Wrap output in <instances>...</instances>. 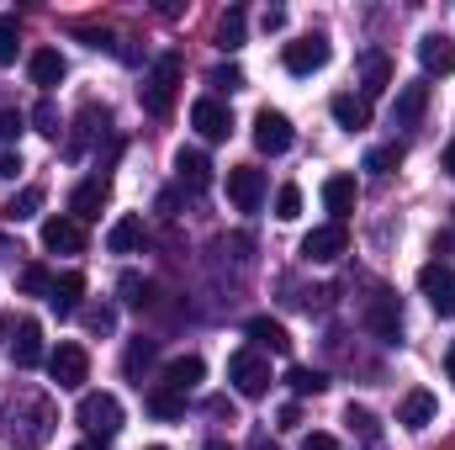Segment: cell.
Instances as JSON below:
<instances>
[{
  "instance_id": "6da1fadb",
  "label": "cell",
  "mask_w": 455,
  "mask_h": 450,
  "mask_svg": "<svg viewBox=\"0 0 455 450\" xmlns=\"http://www.w3.org/2000/svg\"><path fill=\"white\" fill-rule=\"evenodd\" d=\"M175 91H180V59H175V53H159L154 69H148L143 85H138V101H143V112L148 117H170Z\"/></svg>"
},
{
  "instance_id": "7a4b0ae2",
  "label": "cell",
  "mask_w": 455,
  "mask_h": 450,
  "mask_svg": "<svg viewBox=\"0 0 455 450\" xmlns=\"http://www.w3.org/2000/svg\"><path fill=\"white\" fill-rule=\"evenodd\" d=\"M228 382L238 398H265L270 392V360L249 344V350H233L228 355Z\"/></svg>"
},
{
  "instance_id": "3957f363",
  "label": "cell",
  "mask_w": 455,
  "mask_h": 450,
  "mask_svg": "<svg viewBox=\"0 0 455 450\" xmlns=\"http://www.w3.org/2000/svg\"><path fill=\"white\" fill-rule=\"evenodd\" d=\"M75 419H80V430H85V435L112 440L116 430H122V403H116L112 392H85V398H80V408H75Z\"/></svg>"
},
{
  "instance_id": "277c9868",
  "label": "cell",
  "mask_w": 455,
  "mask_h": 450,
  "mask_svg": "<svg viewBox=\"0 0 455 450\" xmlns=\"http://www.w3.org/2000/svg\"><path fill=\"white\" fill-rule=\"evenodd\" d=\"M419 292H424V302L440 313V318H455V270L451 265H424L419 270Z\"/></svg>"
},
{
  "instance_id": "5b68a950",
  "label": "cell",
  "mask_w": 455,
  "mask_h": 450,
  "mask_svg": "<svg viewBox=\"0 0 455 450\" xmlns=\"http://www.w3.org/2000/svg\"><path fill=\"white\" fill-rule=\"evenodd\" d=\"M48 376H53L64 392H80L85 376H91V355H85L80 344H59V350L48 355Z\"/></svg>"
},
{
  "instance_id": "8992f818",
  "label": "cell",
  "mask_w": 455,
  "mask_h": 450,
  "mask_svg": "<svg viewBox=\"0 0 455 450\" xmlns=\"http://www.w3.org/2000/svg\"><path fill=\"white\" fill-rule=\"evenodd\" d=\"M228 202H233L238 213H259V202H265V170L233 165V170H228Z\"/></svg>"
},
{
  "instance_id": "52a82bcc",
  "label": "cell",
  "mask_w": 455,
  "mask_h": 450,
  "mask_svg": "<svg viewBox=\"0 0 455 450\" xmlns=\"http://www.w3.org/2000/svg\"><path fill=\"white\" fill-rule=\"evenodd\" d=\"M365 329L376 339H387V344H397V334H403V308H397L392 292H376V297L365 302Z\"/></svg>"
},
{
  "instance_id": "ba28073f",
  "label": "cell",
  "mask_w": 455,
  "mask_h": 450,
  "mask_svg": "<svg viewBox=\"0 0 455 450\" xmlns=\"http://www.w3.org/2000/svg\"><path fill=\"white\" fill-rule=\"evenodd\" d=\"M281 64H286V75H318L323 64H329V37H302V43H286V53H281Z\"/></svg>"
},
{
  "instance_id": "9c48e42d",
  "label": "cell",
  "mask_w": 455,
  "mask_h": 450,
  "mask_svg": "<svg viewBox=\"0 0 455 450\" xmlns=\"http://www.w3.org/2000/svg\"><path fill=\"white\" fill-rule=\"evenodd\" d=\"M344 249H349V233H344V223H323V228H313V233L302 238V260H313V265L339 260Z\"/></svg>"
},
{
  "instance_id": "30bf717a",
  "label": "cell",
  "mask_w": 455,
  "mask_h": 450,
  "mask_svg": "<svg viewBox=\"0 0 455 450\" xmlns=\"http://www.w3.org/2000/svg\"><path fill=\"white\" fill-rule=\"evenodd\" d=\"M291 138H297V133H291L286 112H270V107H265V112L254 117V143H259V154H286Z\"/></svg>"
},
{
  "instance_id": "8fae6325",
  "label": "cell",
  "mask_w": 455,
  "mask_h": 450,
  "mask_svg": "<svg viewBox=\"0 0 455 450\" xmlns=\"http://www.w3.org/2000/svg\"><path fill=\"white\" fill-rule=\"evenodd\" d=\"M191 127H196L202 138H212V143H218V138H228V133H233V112H228L218 96H202V101L191 107Z\"/></svg>"
},
{
  "instance_id": "7c38bea8",
  "label": "cell",
  "mask_w": 455,
  "mask_h": 450,
  "mask_svg": "<svg viewBox=\"0 0 455 450\" xmlns=\"http://www.w3.org/2000/svg\"><path fill=\"white\" fill-rule=\"evenodd\" d=\"M80 302H85V276H80V270H64V276H53L48 308H53L59 318H75V313H80Z\"/></svg>"
},
{
  "instance_id": "4fadbf2b",
  "label": "cell",
  "mask_w": 455,
  "mask_h": 450,
  "mask_svg": "<svg viewBox=\"0 0 455 450\" xmlns=\"http://www.w3.org/2000/svg\"><path fill=\"white\" fill-rule=\"evenodd\" d=\"M435 414H440V403H435V392H424V387H413V392L397 403V424H403V430H429Z\"/></svg>"
},
{
  "instance_id": "5bb4252c",
  "label": "cell",
  "mask_w": 455,
  "mask_h": 450,
  "mask_svg": "<svg viewBox=\"0 0 455 450\" xmlns=\"http://www.w3.org/2000/svg\"><path fill=\"white\" fill-rule=\"evenodd\" d=\"M424 112H429V85L413 80V85H403L397 101H392V127H419V117Z\"/></svg>"
},
{
  "instance_id": "9a60e30c",
  "label": "cell",
  "mask_w": 455,
  "mask_h": 450,
  "mask_svg": "<svg viewBox=\"0 0 455 450\" xmlns=\"http://www.w3.org/2000/svg\"><path fill=\"white\" fill-rule=\"evenodd\" d=\"M43 249H53V254H80V249H85V228L75 223V218H48V223H43Z\"/></svg>"
},
{
  "instance_id": "2e32d148",
  "label": "cell",
  "mask_w": 455,
  "mask_h": 450,
  "mask_svg": "<svg viewBox=\"0 0 455 450\" xmlns=\"http://www.w3.org/2000/svg\"><path fill=\"white\" fill-rule=\"evenodd\" d=\"M355 202H360L355 175H329V181H323V207L334 213V223H344V218L355 213Z\"/></svg>"
},
{
  "instance_id": "e0dca14e",
  "label": "cell",
  "mask_w": 455,
  "mask_h": 450,
  "mask_svg": "<svg viewBox=\"0 0 455 450\" xmlns=\"http://www.w3.org/2000/svg\"><path fill=\"white\" fill-rule=\"evenodd\" d=\"M27 75H32V85H43V91H48V85H59V80L69 75V64H64V53H59V48H37V53L27 59Z\"/></svg>"
},
{
  "instance_id": "ac0fdd59",
  "label": "cell",
  "mask_w": 455,
  "mask_h": 450,
  "mask_svg": "<svg viewBox=\"0 0 455 450\" xmlns=\"http://www.w3.org/2000/svg\"><path fill=\"white\" fill-rule=\"evenodd\" d=\"M175 175H180V186H191V191H207V186H212V165H207L202 149H180V154H175Z\"/></svg>"
},
{
  "instance_id": "d6986e66",
  "label": "cell",
  "mask_w": 455,
  "mask_h": 450,
  "mask_svg": "<svg viewBox=\"0 0 455 450\" xmlns=\"http://www.w3.org/2000/svg\"><path fill=\"white\" fill-rule=\"evenodd\" d=\"M243 334L254 339V350L291 355V334H286V324H275V318H249V329H243Z\"/></svg>"
},
{
  "instance_id": "ffe728a7",
  "label": "cell",
  "mask_w": 455,
  "mask_h": 450,
  "mask_svg": "<svg viewBox=\"0 0 455 450\" xmlns=\"http://www.w3.org/2000/svg\"><path fill=\"white\" fill-rule=\"evenodd\" d=\"M11 360L21 366V371H32L37 360H43V329L27 318V324H16V339H11Z\"/></svg>"
},
{
  "instance_id": "44dd1931",
  "label": "cell",
  "mask_w": 455,
  "mask_h": 450,
  "mask_svg": "<svg viewBox=\"0 0 455 450\" xmlns=\"http://www.w3.org/2000/svg\"><path fill=\"white\" fill-rule=\"evenodd\" d=\"M329 112H334V122H339L344 133L371 127V101H365V96H349V91H344V96H334V101H329Z\"/></svg>"
},
{
  "instance_id": "7402d4cb",
  "label": "cell",
  "mask_w": 455,
  "mask_h": 450,
  "mask_svg": "<svg viewBox=\"0 0 455 450\" xmlns=\"http://www.w3.org/2000/svg\"><path fill=\"white\" fill-rule=\"evenodd\" d=\"M360 80H365V101H371V96H381V91L392 85V59H387V53H376V48H371V53H360Z\"/></svg>"
},
{
  "instance_id": "603a6c76",
  "label": "cell",
  "mask_w": 455,
  "mask_h": 450,
  "mask_svg": "<svg viewBox=\"0 0 455 450\" xmlns=\"http://www.w3.org/2000/svg\"><path fill=\"white\" fill-rule=\"evenodd\" d=\"M101 207H107V181H85V186H75V197H69V213H75V223H85V218H101Z\"/></svg>"
},
{
  "instance_id": "cb8c5ba5",
  "label": "cell",
  "mask_w": 455,
  "mask_h": 450,
  "mask_svg": "<svg viewBox=\"0 0 455 450\" xmlns=\"http://www.w3.org/2000/svg\"><path fill=\"white\" fill-rule=\"evenodd\" d=\"M202 376H207L202 355H180V360H170V366H164V387H175L180 398H186V392H191V387H196Z\"/></svg>"
},
{
  "instance_id": "d4e9b609",
  "label": "cell",
  "mask_w": 455,
  "mask_h": 450,
  "mask_svg": "<svg viewBox=\"0 0 455 450\" xmlns=\"http://www.w3.org/2000/svg\"><path fill=\"white\" fill-rule=\"evenodd\" d=\"M419 64H424V75H455V43L424 37V43H419Z\"/></svg>"
},
{
  "instance_id": "484cf974",
  "label": "cell",
  "mask_w": 455,
  "mask_h": 450,
  "mask_svg": "<svg viewBox=\"0 0 455 450\" xmlns=\"http://www.w3.org/2000/svg\"><path fill=\"white\" fill-rule=\"evenodd\" d=\"M138 244H143V218H132V213L116 218L112 233H107V249H112V254H132Z\"/></svg>"
},
{
  "instance_id": "4316f807",
  "label": "cell",
  "mask_w": 455,
  "mask_h": 450,
  "mask_svg": "<svg viewBox=\"0 0 455 450\" xmlns=\"http://www.w3.org/2000/svg\"><path fill=\"white\" fill-rule=\"evenodd\" d=\"M243 27H249L243 5H228V11H223V21H218V48H223V53L243 48Z\"/></svg>"
},
{
  "instance_id": "83f0119b",
  "label": "cell",
  "mask_w": 455,
  "mask_h": 450,
  "mask_svg": "<svg viewBox=\"0 0 455 450\" xmlns=\"http://www.w3.org/2000/svg\"><path fill=\"white\" fill-rule=\"evenodd\" d=\"M37 207H43V191L27 186V191H16V197L0 207V218H5V223H27V218H37Z\"/></svg>"
},
{
  "instance_id": "f1b7e54d",
  "label": "cell",
  "mask_w": 455,
  "mask_h": 450,
  "mask_svg": "<svg viewBox=\"0 0 455 450\" xmlns=\"http://www.w3.org/2000/svg\"><path fill=\"white\" fill-rule=\"evenodd\" d=\"M116 292H122V302H127V308H148V302H154V281H148V276H138V270H127V276L116 281Z\"/></svg>"
},
{
  "instance_id": "f546056e",
  "label": "cell",
  "mask_w": 455,
  "mask_h": 450,
  "mask_svg": "<svg viewBox=\"0 0 455 450\" xmlns=\"http://www.w3.org/2000/svg\"><path fill=\"white\" fill-rule=\"evenodd\" d=\"M154 355H159V344H154V339H132V344H127V355H122V371L138 382V376L154 366Z\"/></svg>"
},
{
  "instance_id": "4dcf8cb0",
  "label": "cell",
  "mask_w": 455,
  "mask_h": 450,
  "mask_svg": "<svg viewBox=\"0 0 455 450\" xmlns=\"http://www.w3.org/2000/svg\"><path fill=\"white\" fill-rule=\"evenodd\" d=\"M148 414H154V419H186V398H180L175 387H154V392H148Z\"/></svg>"
},
{
  "instance_id": "1f68e13d",
  "label": "cell",
  "mask_w": 455,
  "mask_h": 450,
  "mask_svg": "<svg viewBox=\"0 0 455 450\" xmlns=\"http://www.w3.org/2000/svg\"><path fill=\"white\" fill-rule=\"evenodd\" d=\"M286 382H291V392H297V398H318V392L329 387V376H323V371H307V366H291V376H286Z\"/></svg>"
},
{
  "instance_id": "d6a6232c",
  "label": "cell",
  "mask_w": 455,
  "mask_h": 450,
  "mask_svg": "<svg viewBox=\"0 0 455 450\" xmlns=\"http://www.w3.org/2000/svg\"><path fill=\"white\" fill-rule=\"evenodd\" d=\"M344 424H349L360 440H371V446H376V414H371V408H355V403H349V408H344Z\"/></svg>"
},
{
  "instance_id": "836d02e7",
  "label": "cell",
  "mask_w": 455,
  "mask_h": 450,
  "mask_svg": "<svg viewBox=\"0 0 455 450\" xmlns=\"http://www.w3.org/2000/svg\"><path fill=\"white\" fill-rule=\"evenodd\" d=\"M16 48H21L16 16H0V69H5V64H16Z\"/></svg>"
},
{
  "instance_id": "e575fe53",
  "label": "cell",
  "mask_w": 455,
  "mask_h": 450,
  "mask_svg": "<svg viewBox=\"0 0 455 450\" xmlns=\"http://www.w3.org/2000/svg\"><path fill=\"white\" fill-rule=\"evenodd\" d=\"M21 292H27V297H48V292H53V276H48L43 265H27V270H21Z\"/></svg>"
},
{
  "instance_id": "d590c367",
  "label": "cell",
  "mask_w": 455,
  "mask_h": 450,
  "mask_svg": "<svg viewBox=\"0 0 455 450\" xmlns=\"http://www.w3.org/2000/svg\"><path fill=\"white\" fill-rule=\"evenodd\" d=\"M207 85L233 96V91H243V69H238V64H223V69H212V75H207Z\"/></svg>"
},
{
  "instance_id": "8d00e7d4",
  "label": "cell",
  "mask_w": 455,
  "mask_h": 450,
  "mask_svg": "<svg viewBox=\"0 0 455 450\" xmlns=\"http://www.w3.org/2000/svg\"><path fill=\"white\" fill-rule=\"evenodd\" d=\"M32 122H37V133H48V138H59V133H64V117H59V107H53V101H37Z\"/></svg>"
},
{
  "instance_id": "74e56055",
  "label": "cell",
  "mask_w": 455,
  "mask_h": 450,
  "mask_svg": "<svg viewBox=\"0 0 455 450\" xmlns=\"http://www.w3.org/2000/svg\"><path fill=\"white\" fill-rule=\"evenodd\" d=\"M297 213H302V191H297V186H281V191H275V218L291 223Z\"/></svg>"
},
{
  "instance_id": "f35d334b",
  "label": "cell",
  "mask_w": 455,
  "mask_h": 450,
  "mask_svg": "<svg viewBox=\"0 0 455 450\" xmlns=\"http://www.w3.org/2000/svg\"><path fill=\"white\" fill-rule=\"evenodd\" d=\"M397 159H403V149H371V154H365V170L392 175V170H397Z\"/></svg>"
},
{
  "instance_id": "ab89813d",
  "label": "cell",
  "mask_w": 455,
  "mask_h": 450,
  "mask_svg": "<svg viewBox=\"0 0 455 450\" xmlns=\"http://www.w3.org/2000/svg\"><path fill=\"white\" fill-rule=\"evenodd\" d=\"M85 329H91V334H112L116 313H112V308H85Z\"/></svg>"
},
{
  "instance_id": "60d3db41",
  "label": "cell",
  "mask_w": 455,
  "mask_h": 450,
  "mask_svg": "<svg viewBox=\"0 0 455 450\" xmlns=\"http://www.w3.org/2000/svg\"><path fill=\"white\" fill-rule=\"evenodd\" d=\"M16 133H21V117H16V112H0V143H11Z\"/></svg>"
},
{
  "instance_id": "b9f144b4",
  "label": "cell",
  "mask_w": 455,
  "mask_h": 450,
  "mask_svg": "<svg viewBox=\"0 0 455 450\" xmlns=\"http://www.w3.org/2000/svg\"><path fill=\"white\" fill-rule=\"evenodd\" d=\"M275 424H281V430H297V424H302V408H297V403H286V408L275 414Z\"/></svg>"
},
{
  "instance_id": "7bdbcfd3",
  "label": "cell",
  "mask_w": 455,
  "mask_h": 450,
  "mask_svg": "<svg viewBox=\"0 0 455 450\" xmlns=\"http://www.w3.org/2000/svg\"><path fill=\"white\" fill-rule=\"evenodd\" d=\"M0 175L16 181V175H21V154H0Z\"/></svg>"
},
{
  "instance_id": "ee69618b",
  "label": "cell",
  "mask_w": 455,
  "mask_h": 450,
  "mask_svg": "<svg viewBox=\"0 0 455 450\" xmlns=\"http://www.w3.org/2000/svg\"><path fill=\"white\" fill-rule=\"evenodd\" d=\"M302 450H339V440H334V435H307Z\"/></svg>"
},
{
  "instance_id": "f6af8a7d",
  "label": "cell",
  "mask_w": 455,
  "mask_h": 450,
  "mask_svg": "<svg viewBox=\"0 0 455 450\" xmlns=\"http://www.w3.org/2000/svg\"><path fill=\"white\" fill-rule=\"evenodd\" d=\"M207 414H212V419H228V424H233V403H228V398H212V403H207Z\"/></svg>"
},
{
  "instance_id": "bcb514c9",
  "label": "cell",
  "mask_w": 455,
  "mask_h": 450,
  "mask_svg": "<svg viewBox=\"0 0 455 450\" xmlns=\"http://www.w3.org/2000/svg\"><path fill=\"white\" fill-rule=\"evenodd\" d=\"M249 450H275V446H270V435H254V440H249Z\"/></svg>"
},
{
  "instance_id": "7dc6e473",
  "label": "cell",
  "mask_w": 455,
  "mask_h": 450,
  "mask_svg": "<svg viewBox=\"0 0 455 450\" xmlns=\"http://www.w3.org/2000/svg\"><path fill=\"white\" fill-rule=\"evenodd\" d=\"M445 376L455 382V344H451V355H445Z\"/></svg>"
},
{
  "instance_id": "c3c4849f",
  "label": "cell",
  "mask_w": 455,
  "mask_h": 450,
  "mask_svg": "<svg viewBox=\"0 0 455 450\" xmlns=\"http://www.w3.org/2000/svg\"><path fill=\"white\" fill-rule=\"evenodd\" d=\"M445 170H451V175H455V143H451V149H445Z\"/></svg>"
},
{
  "instance_id": "681fc988",
  "label": "cell",
  "mask_w": 455,
  "mask_h": 450,
  "mask_svg": "<svg viewBox=\"0 0 455 450\" xmlns=\"http://www.w3.org/2000/svg\"><path fill=\"white\" fill-rule=\"evenodd\" d=\"M202 450H233V446H228V440H207Z\"/></svg>"
},
{
  "instance_id": "f907efd6",
  "label": "cell",
  "mask_w": 455,
  "mask_h": 450,
  "mask_svg": "<svg viewBox=\"0 0 455 450\" xmlns=\"http://www.w3.org/2000/svg\"><path fill=\"white\" fill-rule=\"evenodd\" d=\"M75 450H107V446H96V440H85V446H75Z\"/></svg>"
},
{
  "instance_id": "816d5d0a",
  "label": "cell",
  "mask_w": 455,
  "mask_h": 450,
  "mask_svg": "<svg viewBox=\"0 0 455 450\" xmlns=\"http://www.w3.org/2000/svg\"><path fill=\"white\" fill-rule=\"evenodd\" d=\"M148 450H164V446H148Z\"/></svg>"
}]
</instances>
